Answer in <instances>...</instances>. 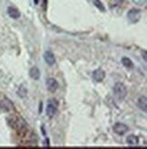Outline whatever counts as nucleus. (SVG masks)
<instances>
[{"mask_svg":"<svg viewBox=\"0 0 147 149\" xmlns=\"http://www.w3.org/2000/svg\"><path fill=\"white\" fill-rule=\"evenodd\" d=\"M8 125L17 131H22L26 129V123L24 118H22L18 115H14L8 119Z\"/></svg>","mask_w":147,"mask_h":149,"instance_id":"obj_1","label":"nucleus"},{"mask_svg":"<svg viewBox=\"0 0 147 149\" xmlns=\"http://www.w3.org/2000/svg\"><path fill=\"white\" fill-rule=\"evenodd\" d=\"M114 93L116 99L119 102H123L127 95V88L123 83L118 82L114 86Z\"/></svg>","mask_w":147,"mask_h":149,"instance_id":"obj_2","label":"nucleus"},{"mask_svg":"<svg viewBox=\"0 0 147 149\" xmlns=\"http://www.w3.org/2000/svg\"><path fill=\"white\" fill-rule=\"evenodd\" d=\"M141 17H142V11L137 8H133L129 10L127 14V17L132 23H137L141 19Z\"/></svg>","mask_w":147,"mask_h":149,"instance_id":"obj_3","label":"nucleus"},{"mask_svg":"<svg viewBox=\"0 0 147 149\" xmlns=\"http://www.w3.org/2000/svg\"><path fill=\"white\" fill-rule=\"evenodd\" d=\"M57 107H58V104H57L56 100L52 99L48 102L47 107H46V115L48 117H50V118L54 117V116L55 115L56 111H57Z\"/></svg>","mask_w":147,"mask_h":149,"instance_id":"obj_4","label":"nucleus"},{"mask_svg":"<svg viewBox=\"0 0 147 149\" xmlns=\"http://www.w3.org/2000/svg\"><path fill=\"white\" fill-rule=\"evenodd\" d=\"M113 130L115 134L118 136H123L124 134H126L129 131V127L123 123H115L113 126Z\"/></svg>","mask_w":147,"mask_h":149,"instance_id":"obj_5","label":"nucleus"},{"mask_svg":"<svg viewBox=\"0 0 147 149\" xmlns=\"http://www.w3.org/2000/svg\"><path fill=\"white\" fill-rule=\"evenodd\" d=\"M0 108L5 112H11L12 110H14L15 107L14 104L8 98L5 97L0 101Z\"/></svg>","mask_w":147,"mask_h":149,"instance_id":"obj_6","label":"nucleus"},{"mask_svg":"<svg viewBox=\"0 0 147 149\" xmlns=\"http://www.w3.org/2000/svg\"><path fill=\"white\" fill-rule=\"evenodd\" d=\"M47 90L51 93H55L58 88V83L55 78H48L46 80Z\"/></svg>","mask_w":147,"mask_h":149,"instance_id":"obj_7","label":"nucleus"},{"mask_svg":"<svg viewBox=\"0 0 147 149\" xmlns=\"http://www.w3.org/2000/svg\"><path fill=\"white\" fill-rule=\"evenodd\" d=\"M105 72L101 68H97L93 72V78L94 79V81L102 82L105 79Z\"/></svg>","mask_w":147,"mask_h":149,"instance_id":"obj_8","label":"nucleus"},{"mask_svg":"<svg viewBox=\"0 0 147 149\" xmlns=\"http://www.w3.org/2000/svg\"><path fill=\"white\" fill-rule=\"evenodd\" d=\"M44 59L46 64L49 65H54L55 64V55L53 54V52L51 51H46L45 54H44Z\"/></svg>","mask_w":147,"mask_h":149,"instance_id":"obj_9","label":"nucleus"},{"mask_svg":"<svg viewBox=\"0 0 147 149\" xmlns=\"http://www.w3.org/2000/svg\"><path fill=\"white\" fill-rule=\"evenodd\" d=\"M7 14L9 15V17L14 18V19H17L20 17V12L17 8L14 6H9L7 8Z\"/></svg>","mask_w":147,"mask_h":149,"instance_id":"obj_10","label":"nucleus"},{"mask_svg":"<svg viewBox=\"0 0 147 149\" xmlns=\"http://www.w3.org/2000/svg\"><path fill=\"white\" fill-rule=\"evenodd\" d=\"M40 70L37 66H33V68L29 71V76L34 80H38L40 78Z\"/></svg>","mask_w":147,"mask_h":149,"instance_id":"obj_11","label":"nucleus"},{"mask_svg":"<svg viewBox=\"0 0 147 149\" xmlns=\"http://www.w3.org/2000/svg\"><path fill=\"white\" fill-rule=\"evenodd\" d=\"M137 107L141 110H143L144 112L147 111V99L145 96H141V97L138 99Z\"/></svg>","mask_w":147,"mask_h":149,"instance_id":"obj_12","label":"nucleus"},{"mask_svg":"<svg viewBox=\"0 0 147 149\" xmlns=\"http://www.w3.org/2000/svg\"><path fill=\"white\" fill-rule=\"evenodd\" d=\"M126 142H127L128 146H135L139 144V139L137 136H135L134 135H131L127 137Z\"/></svg>","mask_w":147,"mask_h":149,"instance_id":"obj_13","label":"nucleus"},{"mask_svg":"<svg viewBox=\"0 0 147 149\" xmlns=\"http://www.w3.org/2000/svg\"><path fill=\"white\" fill-rule=\"evenodd\" d=\"M122 64H123V65L124 66V68H126L128 69H131V68H134V63H133V61H132L130 58L126 57V56H123L122 58Z\"/></svg>","mask_w":147,"mask_h":149,"instance_id":"obj_14","label":"nucleus"},{"mask_svg":"<svg viewBox=\"0 0 147 149\" xmlns=\"http://www.w3.org/2000/svg\"><path fill=\"white\" fill-rule=\"evenodd\" d=\"M26 94H27L26 88L25 86H21L18 88V90H17V95L19 96V97H21V98H25L26 96Z\"/></svg>","mask_w":147,"mask_h":149,"instance_id":"obj_15","label":"nucleus"},{"mask_svg":"<svg viewBox=\"0 0 147 149\" xmlns=\"http://www.w3.org/2000/svg\"><path fill=\"white\" fill-rule=\"evenodd\" d=\"M93 2H94V6H96L99 10H101V11H105V10L104 5H103V4H102V2H100L99 0H93Z\"/></svg>","mask_w":147,"mask_h":149,"instance_id":"obj_16","label":"nucleus"},{"mask_svg":"<svg viewBox=\"0 0 147 149\" xmlns=\"http://www.w3.org/2000/svg\"><path fill=\"white\" fill-rule=\"evenodd\" d=\"M143 53H144V61H146V51L144 50Z\"/></svg>","mask_w":147,"mask_h":149,"instance_id":"obj_17","label":"nucleus"}]
</instances>
